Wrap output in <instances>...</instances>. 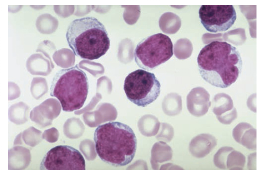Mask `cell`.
<instances>
[{"mask_svg":"<svg viewBox=\"0 0 269 170\" xmlns=\"http://www.w3.org/2000/svg\"><path fill=\"white\" fill-rule=\"evenodd\" d=\"M197 62L203 79L212 86L222 88L235 83L242 68L239 50L224 41H214L205 45L200 50Z\"/></svg>","mask_w":269,"mask_h":170,"instance_id":"cell-1","label":"cell"},{"mask_svg":"<svg viewBox=\"0 0 269 170\" xmlns=\"http://www.w3.org/2000/svg\"><path fill=\"white\" fill-rule=\"evenodd\" d=\"M94 139L96 153L107 164L124 166L134 157L136 138L132 129L125 124L110 121L99 125L95 130Z\"/></svg>","mask_w":269,"mask_h":170,"instance_id":"cell-2","label":"cell"},{"mask_svg":"<svg viewBox=\"0 0 269 170\" xmlns=\"http://www.w3.org/2000/svg\"><path fill=\"white\" fill-rule=\"evenodd\" d=\"M66 37L74 53L84 59H98L110 47V39L104 26L94 17L73 20L68 27Z\"/></svg>","mask_w":269,"mask_h":170,"instance_id":"cell-3","label":"cell"},{"mask_svg":"<svg viewBox=\"0 0 269 170\" xmlns=\"http://www.w3.org/2000/svg\"><path fill=\"white\" fill-rule=\"evenodd\" d=\"M89 88L86 74L77 64L56 73L51 84L50 95L59 100L63 111L72 112L83 106Z\"/></svg>","mask_w":269,"mask_h":170,"instance_id":"cell-4","label":"cell"},{"mask_svg":"<svg viewBox=\"0 0 269 170\" xmlns=\"http://www.w3.org/2000/svg\"><path fill=\"white\" fill-rule=\"evenodd\" d=\"M173 54L171 38L166 35L158 33L144 38L137 44L134 58L139 67L149 70L168 60Z\"/></svg>","mask_w":269,"mask_h":170,"instance_id":"cell-5","label":"cell"},{"mask_svg":"<svg viewBox=\"0 0 269 170\" xmlns=\"http://www.w3.org/2000/svg\"><path fill=\"white\" fill-rule=\"evenodd\" d=\"M123 88L129 100L138 106L144 107L158 97L161 85L153 73L138 69L126 76Z\"/></svg>","mask_w":269,"mask_h":170,"instance_id":"cell-6","label":"cell"},{"mask_svg":"<svg viewBox=\"0 0 269 170\" xmlns=\"http://www.w3.org/2000/svg\"><path fill=\"white\" fill-rule=\"evenodd\" d=\"M41 170H85V161L79 151L67 145L57 146L44 156L40 165Z\"/></svg>","mask_w":269,"mask_h":170,"instance_id":"cell-7","label":"cell"},{"mask_svg":"<svg viewBox=\"0 0 269 170\" xmlns=\"http://www.w3.org/2000/svg\"><path fill=\"white\" fill-rule=\"evenodd\" d=\"M198 14L203 26L212 33L227 31L237 19L236 13L232 5H202Z\"/></svg>","mask_w":269,"mask_h":170,"instance_id":"cell-8","label":"cell"},{"mask_svg":"<svg viewBox=\"0 0 269 170\" xmlns=\"http://www.w3.org/2000/svg\"><path fill=\"white\" fill-rule=\"evenodd\" d=\"M210 95L204 88L197 87L192 89L187 96V106L192 115L200 117L206 114L211 105Z\"/></svg>","mask_w":269,"mask_h":170,"instance_id":"cell-9","label":"cell"},{"mask_svg":"<svg viewBox=\"0 0 269 170\" xmlns=\"http://www.w3.org/2000/svg\"><path fill=\"white\" fill-rule=\"evenodd\" d=\"M216 144V140L213 136L208 134H201L191 140L189 149L192 156L202 158L208 155Z\"/></svg>","mask_w":269,"mask_h":170,"instance_id":"cell-10","label":"cell"},{"mask_svg":"<svg viewBox=\"0 0 269 170\" xmlns=\"http://www.w3.org/2000/svg\"><path fill=\"white\" fill-rule=\"evenodd\" d=\"M233 136L238 143L247 149L256 148V130L250 124L242 122L237 124L232 132Z\"/></svg>","mask_w":269,"mask_h":170,"instance_id":"cell-11","label":"cell"},{"mask_svg":"<svg viewBox=\"0 0 269 170\" xmlns=\"http://www.w3.org/2000/svg\"><path fill=\"white\" fill-rule=\"evenodd\" d=\"M42 52L32 54L27 61V69L32 75L46 76L51 70L50 58L46 53Z\"/></svg>","mask_w":269,"mask_h":170,"instance_id":"cell-12","label":"cell"},{"mask_svg":"<svg viewBox=\"0 0 269 170\" xmlns=\"http://www.w3.org/2000/svg\"><path fill=\"white\" fill-rule=\"evenodd\" d=\"M234 108L232 99L229 95L220 93L215 96L213 111L216 117L231 111Z\"/></svg>","mask_w":269,"mask_h":170,"instance_id":"cell-13","label":"cell"},{"mask_svg":"<svg viewBox=\"0 0 269 170\" xmlns=\"http://www.w3.org/2000/svg\"><path fill=\"white\" fill-rule=\"evenodd\" d=\"M28 106L23 102L11 105L9 110L10 120L16 124L24 123L27 120Z\"/></svg>","mask_w":269,"mask_h":170,"instance_id":"cell-14","label":"cell"},{"mask_svg":"<svg viewBox=\"0 0 269 170\" xmlns=\"http://www.w3.org/2000/svg\"><path fill=\"white\" fill-rule=\"evenodd\" d=\"M246 159L240 152L233 150L228 155L226 162V169L230 170L242 169L245 165Z\"/></svg>","mask_w":269,"mask_h":170,"instance_id":"cell-15","label":"cell"},{"mask_svg":"<svg viewBox=\"0 0 269 170\" xmlns=\"http://www.w3.org/2000/svg\"><path fill=\"white\" fill-rule=\"evenodd\" d=\"M48 90V87L46 79L42 77L33 78L30 87L31 93L34 98L36 99H39L46 93Z\"/></svg>","mask_w":269,"mask_h":170,"instance_id":"cell-16","label":"cell"},{"mask_svg":"<svg viewBox=\"0 0 269 170\" xmlns=\"http://www.w3.org/2000/svg\"><path fill=\"white\" fill-rule=\"evenodd\" d=\"M233 150L232 147L228 146L219 149L214 156L213 162L215 166L220 169H226V162L228 155Z\"/></svg>","mask_w":269,"mask_h":170,"instance_id":"cell-17","label":"cell"},{"mask_svg":"<svg viewBox=\"0 0 269 170\" xmlns=\"http://www.w3.org/2000/svg\"><path fill=\"white\" fill-rule=\"evenodd\" d=\"M172 96L170 100L167 111L168 114L174 116L179 114L182 109L181 96L177 93H172Z\"/></svg>","mask_w":269,"mask_h":170,"instance_id":"cell-18","label":"cell"},{"mask_svg":"<svg viewBox=\"0 0 269 170\" xmlns=\"http://www.w3.org/2000/svg\"><path fill=\"white\" fill-rule=\"evenodd\" d=\"M41 132L39 130H37L35 133H29L28 130H26L24 131L23 133V139L25 143L31 146V140L33 141L34 146L37 144L35 140L38 144L40 142L41 139Z\"/></svg>","mask_w":269,"mask_h":170,"instance_id":"cell-19","label":"cell"},{"mask_svg":"<svg viewBox=\"0 0 269 170\" xmlns=\"http://www.w3.org/2000/svg\"><path fill=\"white\" fill-rule=\"evenodd\" d=\"M237 113L235 108L231 111L221 116L216 117L219 121L224 124H229L237 117Z\"/></svg>","mask_w":269,"mask_h":170,"instance_id":"cell-20","label":"cell"},{"mask_svg":"<svg viewBox=\"0 0 269 170\" xmlns=\"http://www.w3.org/2000/svg\"><path fill=\"white\" fill-rule=\"evenodd\" d=\"M8 100L15 99L20 96V90L18 86L15 83L10 82L8 83Z\"/></svg>","mask_w":269,"mask_h":170,"instance_id":"cell-21","label":"cell"}]
</instances>
